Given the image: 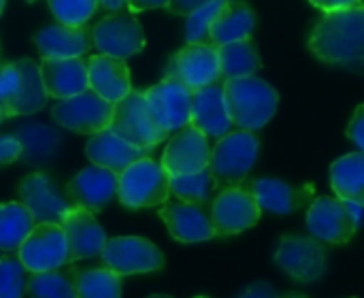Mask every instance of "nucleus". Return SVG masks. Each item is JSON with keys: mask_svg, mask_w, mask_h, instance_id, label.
<instances>
[{"mask_svg": "<svg viewBox=\"0 0 364 298\" xmlns=\"http://www.w3.org/2000/svg\"><path fill=\"white\" fill-rule=\"evenodd\" d=\"M309 49L324 64L364 73V2L324 13L309 34Z\"/></svg>", "mask_w": 364, "mask_h": 298, "instance_id": "f257e3e1", "label": "nucleus"}, {"mask_svg": "<svg viewBox=\"0 0 364 298\" xmlns=\"http://www.w3.org/2000/svg\"><path fill=\"white\" fill-rule=\"evenodd\" d=\"M224 100L232 126L250 132L267 126L279 107L277 90L254 75L224 81Z\"/></svg>", "mask_w": 364, "mask_h": 298, "instance_id": "f03ea898", "label": "nucleus"}, {"mask_svg": "<svg viewBox=\"0 0 364 298\" xmlns=\"http://www.w3.org/2000/svg\"><path fill=\"white\" fill-rule=\"evenodd\" d=\"M171 177L154 158H141L117 179V198L126 209H149L168 203Z\"/></svg>", "mask_w": 364, "mask_h": 298, "instance_id": "7ed1b4c3", "label": "nucleus"}, {"mask_svg": "<svg viewBox=\"0 0 364 298\" xmlns=\"http://www.w3.org/2000/svg\"><path fill=\"white\" fill-rule=\"evenodd\" d=\"M260 151V141L250 130L228 132L226 137L218 139L215 147L211 149L209 171L218 181L220 190L230 186H241L250 171L254 169Z\"/></svg>", "mask_w": 364, "mask_h": 298, "instance_id": "20e7f679", "label": "nucleus"}, {"mask_svg": "<svg viewBox=\"0 0 364 298\" xmlns=\"http://www.w3.org/2000/svg\"><path fill=\"white\" fill-rule=\"evenodd\" d=\"M109 130H113L126 143L145 151H151L154 147L168 139V132L156 122L147 105L145 92L139 90H132L126 98L115 102Z\"/></svg>", "mask_w": 364, "mask_h": 298, "instance_id": "39448f33", "label": "nucleus"}, {"mask_svg": "<svg viewBox=\"0 0 364 298\" xmlns=\"http://www.w3.org/2000/svg\"><path fill=\"white\" fill-rule=\"evenodd\" d=\"M360 209L354 203L320 196L307 209V228L314 239L326 245H346L360 224Z\"/></svg>", "mask_w": 364, "mask_h": 298, "instance_id": "423d86ee", "label": "nucleus"}, {"mask_svg": "<svg viewBox=\"0 0 364 298\" xmlns=\"http://www.w3.org/2000/svg\"><path fill=\"white\" fill-rule=\"evenodd\" d=\"M28 273H47L73 265L70 245L62 224H36L17 250Z\"/></svg>", "mask_w": 364, "mask_h": 298, "instance_id": "0eeeda50", "label": "nucleus"}, {"mask_svg": "<svg viewBox=\"0 0 364 298\" xmlns=\"http://www.w3.org/2000/svg\"><path fill=\"white\" fill-rule=\"evenodd\" d=\"M113 109V102L105 100L94 90H85L77 96L55 102L51 109V117L70 132L94 137L111 126Z\"/></svg>", "mask_w": 364, "mask_h": 298, "instance_id": "6e6552de", "label": "nucleus"}, {"mask_svg": "<svg viewBox=\"0 0 364 298\" xmlns=\"http://www.w3.org/2000/svg\"><path fill=\"white\" fill-rule=\"evenodd\" d=\"M209 211L218 237H232L254 228L262 213L256 196L243 183L220 190L211 201Z\"/></svg>", "mask_w": 364, "mask_h": 298, "instance_id": "1a4fd4ad", "label": "nucleus"}, {"mask_svg": "<svg viewBox=\"0 0 364 298\" xmlns=\"http://www.w3.org/2000/svg\"><path fill=\"white\" fill-rule=\"evenodd\" d=\"M275 265L299 284H314L326 273V250L314 237L286 235L279 239Z\"/></svg>", "mask_w": 364, "mask_h": 298, "instance_id": "9d476101", "label": "nucleus"}, {"mask_svg": "<svg viewBox=\"0 0 364 298\" xmlns=\"http://www.w3.org/2000/svg\"><path fill=\"white\" fill-rule=\"evenodd\" d=\"M102 265L113 273L126 275H141V273H156L164 267V254L151 241L143 237H115L109 239L102 254Z\"/></svg>", "mask_w": 364, "mask_h": 298, "instance_id": "9b49d317", "label": "nucleus"}, {"mask_svg": "<svg viewBox=\"0 0 364 298\" xmlns=\"http://www.w3.org/2000/svg\"><path fill=\"white\" fill-rule=\"evenodd\" d=\"M94 47L113 58H130L145 49V32L139 19L132 13H111L92 26Z\"/></svg>", "mask_w": 364, "mask_h": 298, "instance_id": "f8f14e48", "label": "nucleus"}, {"mask_svg": "<svg viewBox=\"0 0 364 298\" xmlns=\"http://www.w3.org/2000/svg\"><path fill=\"white\" fill-rule=\"evenodd\" d=\"M164 77L183 83L192 92H196L200 87H207L211 83H218L222 79L218 47L190 45L188 43L177 53H173V58L168 60Z\"/></svg>", "mask_w": 364, "mask_h": 298, "instance_id": "ddd939ff", "label": "nucleus"}, {"mask_svg": "<svg viewBox=\"0 0 364 298\" xmlns=\"http://www.w3.org/2000/svg\"><path fill=\"white\" fill-rule=\"evenodd\" d=\"M211 160V147L209 137L200 132L196 126L188 124L179 132H175L164 147L160 164L168 173V177H181V175H194L205 169H209Z\"/></svg>", "mask_w": 364, "mask_h": 298, "instance_id": "4468645a", "label": "nucleus"}, {"mask_svg": "<svg viewBox=\"0 0 364 298\" xmlns=\"http://www.w3.org/2000/svg\"><path fill=\"white\" fill-rule=\"evenodd\" d=\"M192 90L183 83L164 77L160 83L145 90L147 105L156 122L168 132L175 134L186 128L192 119Z\"/></svg>", "mask_w": 364, "mask_h": 298, "instance_id": "2eb2a0df", "label": "nucleus"}, {"mask_svg": "<svg viewBox=\"0 0 364 298\" xmlns=\"http://www.w3.org/2000/svg\"><path fill=\"white\" fill-rule=\"evenodd\" d=\"M158 215L166 224L168 235L179 243H203L218 237L209 205H192L183 201L164 203Z\"/></svg>", "mask_w": 364, "mask_h": 298, "instance_id": "dca6fc26", "label": "nucleus"}, {"mask_svg": "<svg viewBox=\"0 0 364 298\" xmlns=\"http://www.w3.org/2000/svg\"><path fill=\"white\" fill-rule=\"evenodd\" d=\"M119 175L102 166H85L66 186V198L73 207H81L90 213L102 211L113 196H117Z\"/></svg>", "mask_w": 364, "mask_h": 298, "instance_id": "f3484780", "label": "nucleus"}, {"mask_svg": "<svg viewBox=\"0 0 364 298\" xmlns=\"http://www.w3.org/2000/svg\"><path fill=\"white\" fill-rule=\"evenodd\" d=\"M19 198L32 211L36 224H60L73 207L45 173H30L19 183Z\"/></svg>", "mask_w": 364, "mask_h": 298, "instance_id": "a211bd4d", "label": "nucleus"}, {"mask_svg": "<svg viewBox=\"0 0 364 298\" xmlns=\"http://www.w3.org/2000/svg\"><path fill=\"white\" fill-rule=\"evenodd\" d=\"M258 201L260 209L277 213V215H288L296 209H303L314 203L316 188L311 183L305 186H290L286 181L273 179V177H260L254 181L243 183Z\"/></svg>", "mask_w": 364, "mask_h": 298, "instance_id": "6ab92c4d", "label": "nucleus"}, {"mask_svg": "<svg viewBox=\"0 0 364 298\" xmlns=\"http://www.w3.org/2000/svg\"><path fill=\"white\" fill-rule=\"evenodd\" d=\"M34 45L43 60H62V58H83L94 41H92V28L85 26H64V23H51L36 32Z\"/></svg>", "mask_w": 364, "mask_h": 298, "instance_id": "aec40b11", "label": "nucleus"}, {"mask_svg": "<svg viewBox=\"0 0 364 298\" xmlns=\"http://www.w3.org/2000/svg\"><path fill=\"white\" fill-rule=\"evenodd\" d=\"M60 224L66 233L73 262L90 260V258H96L102 254L109 239H107L102 226L96 222L94 213H90L81 207H70L64 213Z\"/></svg>", "mask_w": 364, "mask_h": 298, "instance_id": "412c9836", "label": "nucleus"}, {"mask_svg": "<svg viewBox=\"0 0 364 298\" xmlns=\"http://www.w3.org/2000/svg\"><path fill=\"white\" fill-rule=\"evenodd\" d=\"M192 126L213 139H222L230 132L232 119L224 100V83H211L192 94Z\"/></svg>", "mask_w": 364, "mask_h": 298, "instance_id": "4be33fe9", "label": "nucleus"}, {"mask_svg": "<svg viewBox=\"0 0 364 298\" xmlns=\"http://www.w3.org/2000/svg\"><path fill=\"white\" fill-rule=\"evenodd\" d=\"M87 81H90V90H94L98 96H102L113 105L132 92L130 70L126 60L105 53L87 58Z\"/></svg>", "mask_w": 364, "mask_h": 298, "instance_id": "5701e85b", "label": "nucleus"}, {"mask_svg": "<svg viewBox=\"0 0 364 298\" xmlns=\"http://www.w3.org/2000/svg\"><path fill=\"white\" fill-rule=\"evenodd\" d=\"M41 75L45 90L51 98L64 100L90 90L87 81V60L83 58H62V60H43Z\"/></svg>", "mask_w": 364, "mask_h": 298, "instance_id": "b1692460", "label": "nucleus"}, {"mask_svg": "<svg viewBox=\"0 0 364 298\" xmlns=\"http://www.w3.org/2000/svg\"><path fill=\"white\" fill-rule=\"evenodd\" d=\"M85 156L92 164L109 169L113 173H124L130 164H134L141 158H147L149 151L139 149L130 143H126L124 139H119L113 130H102L98 134H94L87 145H85Z\"/></svg>", "mask_w": 364, "mask_h": 298, "instance_id": "393cba45", "label": "nucleus"}, {"mask_svg": "<svg viewBox=\"0 0 364 298\" xmlns=\"http://www.w3.org/2000/svg\"><path fill=\"white\" fill-rule=\"evenodd\" d=\"M256 26V15L247 2L232 0L224 2L220 13L211 23V43L213 47H222L235 41H245L252 36Z\"/></svg>", "mask_w": 364, "mask_h": 298, "instance_id": "a878e982", "label": "nucleus"}, {"mask_svg": "<svg viewBox=\"0 0 364 298\" xmlns=\"http://www.w3.org/2000/svg\"><path fill=\"white\" fill-rule=\"evenodd\" d=\"M331 186L337 198L364 207V151L341 156L331 164Z\"/></svg>", "mask_w": 364, "mask_h": 298, "instance_id": "bb28decb", "label": "nucleus"}, {"mask_svg": "<svg viewBox=\"0 0 364 298\" xmlns=\"http://www.w3.org/2000/svg\"><path fill=\"white\" fill-rule=\"evenodd\" d=\"M17 139L21 143V158L26 164H45L60 149V134L45 124H26L19 128Z\"/></svg>", "mask_w": 364, "mask_h": 298, "instance_id": "cd10ccee", "label": "nucleus"}, {"mask_svg": "<svg viewBox=\"0 0 364 298\" xmlns=\"http://www.w3.org/2000/svg\"><path fill=\"white\" fill-rule=\"evenodd\" d=\"M36 220L23 203L0 205V252H17L28 235L34 230Z\"/></svg>", "mask_w": 364, "mask_h": 298, "instance_id": "c85d7f7f", "label": "nucleus"}, {"mask_svg": "<svg viewBox=\"0 0 364 298\" xmlns=\"http://www.w3.org/2000/svg\"><path fill=\"white\" fill-rule=\"evenodd\" d=\"M218 53H220V68H222L224 81L239 79V77H252L262 68V60H260L252 38L222 45V47H218Z\"/></svg>", "mask_w": 364, "mask_h": 298, "instance_id": "c756f323", "label": "nucleus"}, {"mask_svg": "<svg viewBox=\"0 0 364 298\" xmlns=\"http://www.w3.org/2000/svg\"><path fill=\"white\" fill-rule=\"evenodd\" d=\"M79 298H122V275L111 269H83L73 271Z\"/></svg>", "mask_w": 364, "mask_h": 298, "instance_id": "7c9ffc66", "label": "nucleus"}, {"mask_svg": "<svg viewBox=\"0 0 364 298\" xmlns=\"http://www.w3.org/2000/svg\"><path fill=\"white\" fill-rule=\"evenodd\" d=\"M17 62L21 66L23 85H21V96H19L17 107H15V117L32 115V113L41 111L47 105V98H49V94L45 90V83H43L41 66L32 58H21Z\"/></svg>", "mask_w": 364, "mask_h": 298, "instance_id": "2f4dec72", "label": "nucleus"}, {"mask_svg": "<svg viewBox=\"0 0 364 298\" xmlns=\"http://www.w3.org/2000/svg\"><path fill=\"white\" fill-rule=\"evenodd\" d=\"M215 192H220V186L209 169L194 175L171 177V194L177 196V201L192 203V205H211Z\"/></svg>", "mask_w": 364, "mask_h": 298, "instance_id": "473e14b6", "label": "nucleus"}, {"mask_svg": "<svg viewBox=\"0 0 364 298\" xmlns=\"http://www.w3.org/2000/svg\"><path fill=\"white\" fill-rule=\"evenodd\" d=\"M30 298H79L75 288V275H66L60 269L47 273H32L28 280Z\"/></svg>", "mask_w": 364, "mask_h": 298, "instance_id": "72a5a7b5", "label": "nucleus"}, {"mask_svg": "<svg viewBox=\"0 0 364 298\" xmlns=\"http://www.w3.org/2000/svg\"><path fill=\"white\" fill-rule=\"evenodd\" d=\"M224 6V0H209L207 4H203L200 9H196L194 13L188 15L186 21V41L190 45H211V23L215 19V15L220 13V9Z\"/></svg>", "mask_w": 364, "mask_h": 298, "instance_id": "f704fd0d", "label": "nucleus"}, {"mask_svg": "<svg viewBox=\"0 0 364 298\" xmlns=\"http://www.w3.org/2000/svg\"><path fill=\"white\" fill-rule=\"evenodd\" d=\"M23 75L19 62L0 64V109L4 117H15V107L21 96Z\"/></svg>", "mask_w": 364, "mask_h": 298, "instance_id": "c9c22d12", "label": "nucleus"}, {"mask_svg": "<svg viewBox=\"0 0 364 298\" xmlns=\"http://www.w3.org/2000/svg\"><path fill=\"white\" fill-rule=\"evenodd\" d=\"M53 17L64 26H85L98 9V0H47Z\"/></svg>", "mask_w": 364, "mask_h": 298, "instance_id": "e433bc0d", "label": "nucleus"}, {"mask_svg": "<svg viewBox=\"0 0 364 298\" xmlns=\"http://www.w3.org/2000/svg\"><path fill=\"white\" fill-rule=\"evenodd\" d=\"M26 273L19 258H0V298H23L28 290Z\"/></svg>", "mask_w": 364, "mask_h": 298, "instance_id": "4c0bfd02", "label": "nucleus"}, {"mask_svg": "<svg viewBox=\"0 0 364 298\" xmlns=\"http://www.w3.org/2000/svg\"><path fill=\"white\" fill-rule=\"evenodd\" d=\"M21 158V143L17 137H0V166L13 164L15 160Z\"/></svg>", "mask_w": 364, "mask_h": 298, "instance_id": "58836bf2", "label": "nucleus"}, {"mask_svg": "<svg viewBox=\"0 0 364 298\" xmlns=\"http://www.w3.org/2000/svg\"><path fill=\"white\" fill-rule=\"evenodd\" d=\"M348 137L350 141H354L360 151H364V105L356 107L352 119H350V126H348Z\"/></svg>", "mask_w": 364, "mask_h": 298, "instance_id": "ea45409f", "label": "nucleus"}, {"mask_svg": "<svg viewBox=\"0 0 364 298\" xmlns=\"http://www.w3.org/2000/svg\"><path fill=\"white\" fill-rule=\"evenodd\" d=\"M209 0H171L168 2V13H173V15H183V17H188L190 13H194L196 9H200L203 4H207Z\"/></svg>", "mask_w": 364, "mask_h": 298, "instance_id": "a19ab883", "label": "nucleus"}, {"mask_svg": "<svg viewBox=\"0 0 364 298\" xmlns=\"http://www.w3.org/2000/svg\"><path fill=\"white\" fill-rule=\"evenodd\" d=\"M316 9L324 11V13H333V11H343L356 4H363V0H309Z\"/></svg>", "mask_w": 364, "mask_h": 298, "instance_id": "79ce46f5", "label": "nucleus"}, {"mask_svg": "<svg viewBox=\"0 0 364 298\" xmlns=\"http://www.w3.org/2000/svg\"><path fill=\"white\" fill-rule=\"evenodd\" d=\"M171 0H128V13L136 15L143 11H151V9H166Z\"/></svg>", "mask_w": 364, "mask_h": 298, "instance_id": "37998d69", "label": "nucleus"}, {"mask_svg": "<svg viewBox=\"0 0 364 298\" xmlns=\"http://www.w3.org/2000/svg\"><path fill=\"white\" fill-rule=\"evenodd\" d=\"M239 298H279L275 288L267 282H258V284H252L243 294Z\"/></svg>", "mask_w": 364, "mask_h": 298, "instance_id": "c03bdc74", "label": "nucleus"}, {"mask_svg": "<svg viewBox=\"0 0 364 298\" xmlns=\"http://www.w3.org/2000/svg\"><path fill=\"white\" fill-rule=\"evenodd\" d=\"M98 4L109 9V11H113V13H117V11H122L128 4V0H98Z\"/></svg>", "mask_w": 364, "mask_h": 298, "instance_id": "a18cd8bd", "label": "nucleus"}, {"mask_svg": "<svg viewBox=\"0 0 364 298\" xmlns=\"http://www.w3.org/2000/svg\"><path fill=\"white\" fill-rule=\"evenodd\" d=\"M147 298H173V297H166V294H154V297H147Z\"/></svg>", "mask_w": 364, "mask_h": 298, "instance_id": "49530a36", "label": "nucleus"}, {"mask_svg": "<svg viewBox=\"0 0 364 298\" xmlns=\"http://www.w3.org/2000/svg\"><path fill=\"white\" fill-rule=\"evenodd\" d=\"M4 4H6V0H0V13H2V9H4Z\"/></svg>", "mask_w": 364, "mask_h": 298, "instance_id": "de8ad7c7", "label": "nucleus"}, {"mask_svg": "<svg viewBox=\"0 0 364 298\" xmlns=\"http://www.w3.org/2000/svg\"><path fill=\"white\" fill-rule=\"evenodd\" d=\"M4 119H6V117H4V113H2V109H0V124H2Z\"/></svg>", "mask_w": 364, "mask_h": 298, "instance_id": "09e8293b", "label": "nucleus"}, {"mask_svg": "<svg viewBox=\"0 0 364 298\" xmlns=\"http://www.w3.org/2000/svg\"><path fill=\"white\" fill-rule=\"evenodd\" d=\"M282 298H303V297H296V294H288V297H282Z\"/></svg>", "mask_w": 364, "mask_h": 298, "instance_id": "8fccbe9b", "label": "nucleus"}, {"mask_svg": "<svg viewBox=\"0 0 364 298\" xmlns=\"http://www.w3.org/2000/svg\"><path fill=\"white\" fill-rule=\"evenodd\" d=\"M224 2H232V0H224Z\"/></svg>", "mask_w": 364, "mask_h": 298, "instance_id": "3c124183", "label": "nucleus"}, {"mask_svg": "<svg viewBox=\"0 0 364 298\" xmlns=\"http://www.w3.org/2000/svg\"><path fill=\"white\" fill-rule=\"evenodd\" d=\"M28 2H36V0H28Z\"/></svg>", "mask_w": 364, "mask_h": 298, "instance_id": "603ef678", "label": "nucleus"}, {"mask_svg": "<svg viewBox=\"0 0 364 298\" xmlns=\"http://www.w3.org/2000/svg\"><path fill=\"white\" fill-rule=\"evenodd\" d=\"M198 298H205V297H198Z\"/></svg>", "mask_w": 364, "mask_h": 298, "instance_id": "864d4df0", "label": "nucleus"}]
</instances>
